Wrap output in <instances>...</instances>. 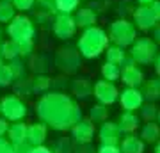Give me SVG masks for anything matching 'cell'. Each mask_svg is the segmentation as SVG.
<instances>
[{
  "mask_svg": "<svg viewBox=\"0 0 160 153\" xmlns=\"http://www.w3.org/2000/svg\"><path fill=\"white\" fill-rule=\"evenodd\" d=\"M36 114L41 123L57 132L71 130L82 118L78 103L59 91H46L36 103Z\"/></svg>",
  "mask_w": 160,
  "mask_h": 153,
  "instance_id": "cell-1",
  "label": "cell"
},
{
  "mask_svg": "<svg viewBox=\"0 0 160 153\" xmlns=\"http://www.w3.org/2000/svg\"><path fill=\"white\" fill-rule=\"evenodd\" d=\"M107 34L103 32L102 28L96 27H89L84 30V34L80 36L78 41V50L80 55L87 57V59H94L98 57L102 52L107 50Z\"/></svg>",
  "mask_w": 160,
  "mask_h": 153,
  "instance_id": "cell-2",
  "label": "cell"
},
{
  "mask_svg": "<svg viewBox=\"0 0 160 153\" xmlns=\"http://www.w3.org/2000/svg\"><path fill=\"white\" fill-rule=\"evenodd\" d=\"M34 23L30 18H27L25 14H16L11 22L7 23V34L11 39H14L16 43H25V41H32L34 38Z\"/></svg>",
  "mask_w": 160,
  "mask_h": 153,
  "instance_id": "cell-3",
  "label": "cell"
},
{
  "mask_svg": "<svg viewBox=\"0 0 160 153\" xmlns=\"http://www.w3.org/2000/svg\"><path fill=\"white\" fill-rule=\"evenodd\" d=\"M0 112L7 121H22L27 116V105L18 94H7L0 100Z\"/></svg>",
  "mask_w": 160,
  "mask_h": 153,
  "instance_id": "cell-4",
  "label": "cell"
},
{
  "mask_svg": "<svg viewBox=\"0 0 160 153\" xmlns=\"http://www.w3.org/2000/svg\"><path fill=\"white\" fill-rule=\"evenodd\" d=\"M92 93H94V96L96 100L102 105H112L119 100V91L118 87L114 85V82H109V80H98L96 84L92 85Z\"/></svg>",
  "mask_w": 160,
  "mask_h": 153,
  "instance_id": "cell-5",
  "label": "cell"
},
{
  "mask_svg": "<svg viewBox=\"0 0 160 153\" xmlns=\"http://www.w3.org/2000/svg\"><path fill=\"white\" fill-rule=\"evenodd\" d=\"M80 52L73 48H61L55 55V66L64 73H75L80 66Z\"/></svg>",
  "mask_w": 160,
  "mask_h": 153,
  "instance_id": "cell-6",
  "label": "cell"
},
{
  "mask_svg": "<svg viewBox=\"0 0 160 153\" xmlns=\"http://www.w3.org/2000/svg\"><path fill=\"white\" fill-rule=\"evenodd\" d=\"M94 123L89 118H80L78 123H75L71 128V137L77 144H89L94 139Z\"/></svg>",
  "mask_w": 160,
  "mask_h": 153,
  "instance_id": "cell-7",
  "label": "cell"
},
{
  "mask_svg": "<svg viewBox=\"0 0 160 153\" xmlns=\"http://www.w3.org/2000/svg\"><path fill=\"white\" fill-rule=\"evenodd\" d=\"M77 30V22L75 18L68 13H59L55 22H53V34L57 36L59 39H69L75 36Z\"/></svg>",
  "mask_w": 160,
  "mask_h": 153,
  "instance_id": "cell-8",
  "label": "cell"
},
{
  "mask_svg": "<svg viewBox=\"0 0 160 153\" xmlns=\"http://www.w3.org/2000/svg\"><path fill=\"white\" fill-rule=\"evenodd\" d=\"M132 57L135 63L148 64L157 59V46L149 39H141L132 46Z\"/></svg>",
  "mask_w": 160,
  "mask_h": 153,
  "instance_id": "cell-9",
  "label": "cell"
},
{
  "mask_svg": "<svg viewBox=\"0 0 160 153\" xmlns=\"http://www.w3.org/2000/svg\"><path fill=\"white\" fill-rule=\"evenodd\" d=\"M119 102L125 110L135 112L137 109H141V105L144 102L142 91H139L137 87H126V89H123L119 93Z\"/></svg>",
  "mask_w": 160,
  "mask_h": 153,
  "instance_id": "cell-10",
  "label": "cell"
},
{
  "mask_svg": "<svg viewBox=\"0 0 160 153\" xmlns=\"http://www.w3.org/2000/svg\"><path fill=\"white\" fill-rule=\"evenodd\" d=\"M121 134L118 123H112V121H103L100 130H98V139L102 144H114V146H119L121 142Z\"/></svg>",
  "mask_w": 160,
  "mask_h": 153,
  "instance_id": "cell-11",
  "label": "cell"
},
{
  "mask_svg": "<svg viewBox=\"0 0 160 153\" xmlns=\"http://www.w3.org/2000/svg\"><path fill=\"white\" fill-rule=\"evenodd\" d=\"M110 39L118 46L130 45L133 41V32H132V28L128 27L126 22H116L112 25V30H110Z\"/></svg>",
  "mask_w": 160,
  "mask_h": 153,
  "instance_id": "cell-12",
  "label": "cell"
},
{
  "mask_svg": "<svg viewBox=\"0 0 160 153\" xmlns=\"http://www.w3.org/2000/svg\"><path fill=\"white\" fill-rule=\"evenodd\" d=\"M119 150H121V153H144L146 151V142L141 137L133 135V134H128L126 137H121Z\"/></svg>",
  "mask_w": 160,
  "mask_h": 153,
  "instance_id": "cell-13",
  "label": "cell"
},
{
  "mask_svg": "<svg viewBox=\"0 0 160 153\" xmlns=\"http://www.w3.org/2000/svg\"><path fill=\"white\" fill-rule=\"evenodd\" d=\"M139 125H141L139 116H135V114L130 112V110H125V112L119 116V121H118V126H119L121 134H125V135L133 134V132L139 128Z\"/></svg>",
  "mask_w": 160,
  "mask_h": 153,
  "instance_id": "cell-14",
  "label": "cell"
},
{
  "mask_svg": "<svg viewBox=\"0 0 160 153\" xmlns=\"http://www.w3.org/2000/svg\"><path fill=\"white\" fill-rule=\"evenodd\" d=\"M46 125L45 123H32V125H29V128H27V141L32 144V146H39V144H43V142L46 141Z\"/></svg>",
  "mask_w": 160,
  "mask_h": 153,
  "instance_id": "cell-15",
  "label": "cell"
},
{
  "mask_svg": "<svg viewBox=\"0 0 160 153\" xmlns=\"http://www.w3.org/2000/svg\"><path fill=\"white\" fill-rule=\"evenodd\" d=\"M121 79H123V84H126V87H139L142 84L144 75L137 66H128V68H123Z\"/></svg>",
  "mask_w": 160,
  "mask_h": 153,
  "instance_id": "cell-16",
  "label": "cell"
},
{
  "mask_svg": "<svg viewBox=\"0 0 160 153\" xmlns=\"http://www.w3.org/2000/svg\"><path fill=\"white\" fill-rule=\"evenodd\" d=\"M141 139L148 144H155L160 141V125L155 121H146L144 126L141 128Z\"/></svg>",
  "mask_w": 160,
  "mask_h": 153,
  "instance_id": "cell-17",
  "label": "cell"
},
{
  "mask_svg": "<svg viewBox=\"0 0 160 153\" xmlns=\"http://www.w3.org/2000/svg\"><path fill=\"white\" fill-rule=\"evenodd\" d=\"M27 128H29V125H25L22 121H14L12 125H9V130H7L9 141H11L12 144L25 142L27 141Z\"/></svg>",
  "mask_w": 160,
  "mask_h": 153,
  "instance_id": "cell-18",
  "label": "cell"
},
{
  "mask_svg": "<svg viewBox=\"0 0 160 153\" xmlns=\"http://www.w3.org/2000/svg\"><path fill=\"white\" fill-rule=\"evenodd\" d=\"M71 89H73L75 96L80 98V100H84V98H87L92 93V85H91V82H89V79L80 77V79L73 80V87H71Z\"/></svg>",
  "mask_w": 160,
  "mask_h": 153,
  "instance_id": "cell-19",
  "label": "cell"
},
{
  "mask_svg": "<svg viewBox=\"0 0 160 153\" xmlns=\"http://www.w3.org/2000/svg\"><path fill=\"white\" fill-rule=\"evenodd\" d=\"M0 54H2V59H7V61L16 59V57H20V43H16L14 39L2 41L0 43Z\"/></svg>",
  "mask_w": 160,
  "mask_h": 153,
  "instance_id": "cell-20",
  "label": "cell"
},
{
  "mask_svg": "<svg viewBox=\"0 0 160 153\" xmlns=\"http://www.w3.org/2000/svg\"><path fill=\"white\" fill-rule=\"evenodd\" d=\"M142 96L148 102H157L160 98V79H151L146 82L142 91Z\"/></svg>",
  "mask_w": 160,
  "mask_h": 153,
  "instance_id": "cell-21",
  "label": "cell"
},
{
  "mask_svg": "<svg viewBox=\"0 0 160 153\" xmlns=\"http://www.w3.org/2000/svg\"><path fill=\"white\" fill-rule=\"evenodd\" d=\"M75 22H77V27L82 28H89L96 23V14L91 11V9H80L75 16Z\"/></svg>",
  "mask_w": 160,
  "mask_h": 153,
  "instance_id": "cell-22",
  "label": "cell"
},
{
  "mask_svg": "<svg viewBox=\"0 0 160 153\" xmlns=\"http://www.w3.org/2000/svg\"><path fill=\"white\" fill-rule=\"evenodd\" d=\"M16 16V9L11 0H0V23H9Z\"/></svg>",
  "mask_w": 160,
  "mask_h": 153,
  "instance_id": "cell-23",
  "label": "cell"
},
{
  "mask_svg": "<svg viewBox=\"0 0 160 153\" xmlns=\"http://www.w3.org/2000/svg\"><path fill=\"white\" fill-rule=\"evenodd\" d=\"M107 118H109L107 105L98 103V105H92L91 110H89V119H91L92 123H103V121H107Z\"/></svg>",
  "mask_w": 160,
  "mask_h": 153,
  "instance_id": "cell-24",
  "label": "cell"
},
{
  "mask_svg": "<svg viewBox=\"0 0 160 153\" xmlns=\"http://www.w3.org/2000/svg\"><path fill=\"white\" fill-rule=\"evenodd\" d=\"M102 75L105 80H109V82H114L121 77V69H119V64H114V63H107L102 66Z\"/></svg>",
  "mask_w": 160,
  "mask_h": 153,
  "instance_id": "cell-25",
  "label": "cell"
},
{
  "mask_svg": "<svg viewBox=\"0 0 160 153\" xmlns=\"http://www.w3.org/2000/svg\"><path fill=\"white\" fill-rule=\"evenodd\" d=\"M30 85H32L34 93H46L52 85V79L46 77V75H38V77H34L30 80Z\"/></svg>",
  "mask_w": 160,
  "mask_h": 153,
  "instance_id": "cell-26",
  "label": "cell"
},
{
  "mask_svg": "<svg viewBox=\"0 0 160 153\" xmlns=\"http://www.w3.org/2000/svg\"><path fill=\"white\" fill-rule=\"evenodd\" d=\"M50 150H52V153H73L75 151V148H73V144H71V141H69V139H66V137L57 139V141L50 146Z\"/></svg>",
  "mask_w": 160,
  "mask_h": 153,
  "instance_id": "cell-27",
  "label": "cell"
},
{
  "mask_svg": "<svg viewBox=\"0 0 160 153\" xmlns=\"http://www.w3.org/2000/svg\"><path fill=\"white\" fill-rule=\"evenodd\" d=\"M14 82V73L9 64H0V87H6V85H11Z\"/></svg>",
  "mask_w": 160,
  "mask_h": 153,
  "instance_id": "cell-28",
  "label": "cell"
},
{
  "mask_svg": "<svg viewBox=\"0 0 160 153\" xmlns=\"http://www.w3.org/2000/svg\"><path fill=\"white\" fill-rule=\"evenodd\" d=\"M105 54H107V61L114 64H121L123 59H125V52H123L121 46H109L105 50Z\"/></svg>",
  "mask_w": 160,
  "mask_h": 153,
  "instance_id": "cell-29",
  "label": "cell"
},
{
  "mask_svg": "<svg viewBox=\"0 0 160 153\" xmlns=\"http://www.w3.org/2000/svg\"><path fill=\"white\" fill-rule=\"evenodd\" d=\"M141 118L144 119V121H155L157 119V116H158V109L153 105V102L146 103V105H141Z\"/></svg>",
  "mask_w": 160,
  "mask_h": 153,
  "instance_id": "cell-30",
  "label": "cell"
},
{
  "mask_svg": "<svg viewBox=\"0 0 160 153\" xmlns=\"http://www.w3.org/2000/svg\"><path fill=\"white\" fill-rule=\"evenodd\" d=\"M78 6V0H55V9L59 13H73Z\"/></svg>",
  "mask_w": 160,
  "mask_h": 153,
  "instance_id": "cell-31",
  "label": "cell"
},
{
  "mask_svg": "<svg viewBox=\"0 0 160 153\" xmlns=\"http://www.w3.org/2000/svg\"><path fill=\"white\" fill-rule=\"evenodd\" d=\"M9 66H11L12 73H14V79H20V77L25 75V64H23V59H20V57L12 59V61H9Z\"/></svg>",
  "mask_w": 160,
  "mask_h": 153,
  "instance_id": "cell-32",
  "label": "cell"
},
{
  "mask_svg": "<svg viewBox=\"0 0 160 153\" xmlns=\"http://www.w3.org/2000/svg\"><path fill=\"white\" fill-rule=\"evenodd\" d=\"M14 9L20 13H25V11H30L32 7H34V2L36 0H11Z\"/></svg>",
  "mask_w": 160,
  "mask_h": 153,
  "instance_id": "cell-33",
  "label": "cell"
},
{
  "mask_svg": "<svg viewBox=\"0 0 160 153\" xmlns=\"http://www.w3.org/2000/svg\"><path fill=\"white\" fill-rule=\"evenodd\" d=\"M32 50H34V41H25V43H20V57H30L32 55Z\"/></svg>",
  "mask_w": 160,
  "mask_h": 153,
  "instance_id": "cell-34",
  "label": "cell"
},
{
  "mask_svg": "<svg viewBox=\"0 0 160 153\" xmlns=\"http://www.w3.org/2000/svg\"><path fill=\"white\" fill-rule=\"evenodd\" d=\"M32 148L34 146L29 141H25V142H20V144H12V153H30Z\"/></svg>",
  "mask_w": 160,
  "mask_h": 153,
  "instance_id": "cell-35",
  "label": "cell"
},
{
  "mask_svg": "<svg viewBox=\"0 0 160 153\" xmlns=\"http://www.w3.org/2000/svg\"><path fill=\"white\" fill-rule=\"evenodd\" d=\"M96 153H121V150L119 146H114V144H100Z\"/></svg>",
  "mask_w": 160,
  "mask_h": 153,
  "instance_id": "cell-36",
  "label": "cell"
},
{
  "mask_svg": "<svg viewBox=\"0 0 160 153\" xmlns=\"http://www.w3.org/2000/svg\"><path fill=\"white\" fill-rule=\"evenodd\" d=\"M0 153H12V142L6 137H0Z\"/></svg>",
  "mask_w": 160,
  "mask_h": 153,
  "instance_id": "cell-37",
  "label": "cell"
},
{
  "mask_svg": "<svg viewBox=\"0 0 160 153\" xmlns=\"http://www.w3.org/2000/svg\"><path fill=\"white\" fill-rule=\"evenodd\" d=\"M73 153H96V150L91 146V142L89 144H78V148L75 150Z\"/></svg>",
  "mask_w": 160,
  "mask_h": 153,
  "instance_id": "cell-38",
  "label": "cell"
},
{
  "mask_svg": "<svg viewBox=\"0 0 160 153\" xmlns=\"http://www.w3.org/2000/svg\"><path fill=\"white\" fill-rule=\"evenodd\" d=\"M38 4H39L43 9H46V11L55 9V0H38Z\"/></svg>",
  "mask_w": 160,
  "mask_h": 153,
  "instance_id": "cell-39",
  "label": "cell"
},
{
  "mask_svg": "<svg viewBox=\"0 0 160 153\" xmlns=\"http://www.w3.org/2000/svg\"><path fill=\"white\" fill-rule=\"evenodd\" d=\"M7 130H9V123H7V119L0 118V137L7 135Z\"/></svg>",
  "mask_w": 160,
  "mask_h": 153,
  "instance_id": "cell-40",
  "label": "cell"
},
{
  "mask_svg": "<svg viewBox=\"0 0 160 153\" xmlns=\"http://www.w3.org/2000/svg\"><path fill=\"white\" fill-rule=\"evenodd\" d=\"M30 153H52V150L48 146H45V144H39V146L32 148V151H30Z\"/></svg>",
  "mask_w": 160,
  "mask_h": 153,
  "instance_id": "cell-41",
  "label": "cell"
},
{
  "mask_svg": "<svg viewBox=\"0 0 160 153\" xmlns=\"http://www.w3.org/2000/svg\"><path fill=\"white\" fill-rule=\"evenodd\" d=\"M155 153H160V141L157 142V146H155Z\"/></svg>",
  "mask_w": 160,
  "mask_h": 153,
  "instance_id": "cell-42",
  "label": "cell"
},
{
  "mask_svg": "<svg viewBox=\"0 0 160 153\" xmlns=\"http://www.w3.org/2000/svg\"><path fill=\"white\" fill-rule=\"evenodd\" d=\"M157 121H158V125H160V109H158V116H157Z\"/></svg>",
  "mask_w": 160,
  "mask_h": 153,
  "instance_id": "cell-43",
  "label": "cell"
},
{
  "mask_svg": "<svg viewBox=\"0 0 160 153\" xmlns=\"http://www.w3.org/2000/svg\"><path fill=\"white\" fill-rule=\"evenodd\" d=\"M2 61H4V59H2V54H0V64H2Z\"/></svg>",
  "mask_w": 160,
  "mask_h": 153,
  "instance_id": "cell-44",
  "label": "cell"
},
{
  "mask_svg": "<svg viewBox=\"0 0 160 153\" xmlns=\"http://www.w3.org/2000/svg\"><path fill=\"white\" fill-rule=\"evenodd\" d=\"M0 43H2V34H0Z\"/></svg>",
  "mask_w": 160,
  "mask_h": 153,
  "instance_id": "cell-45",
  "label": "cell"
}]
</instances>
